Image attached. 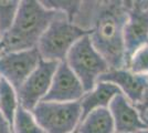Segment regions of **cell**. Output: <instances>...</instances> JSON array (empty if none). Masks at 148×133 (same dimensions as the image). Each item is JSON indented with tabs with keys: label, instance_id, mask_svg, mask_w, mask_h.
Masks as SVG:
<instances>
[{
	"label": "cell",
	"instance_id": "cell-1",
	"mask_svg": "<svg viewBox=\"0 0 148 133\" xmlns=\"http://www.w3.org/2000/svg\"><path fill=\"white\" fill-rule=\"evenodd\" d=\"M128 1H81L72 23L87 32L95 50L110 69L125 67L124 25Z\"/></svg>",
	"mask_w": 148,
	"mask_h": 133
},
{
	"label": "cell",
	"instance_id": "cell-2",
	"mask_svg": "<svg viewBox=\"0 0 148 133\" xmlns=\"http://www.w3.org/2000/svg\"><path fill=\"white\" fill-rule=\"evenodd\" d=\"M60 13L47 9L41 1H20L12 27L1 34L2 54L37 48L44 31Z\"/></svg>",
	"mask_w": 148,
	"mask_h": 133
},
{
	"label": "cell",
	"instance_id": "cell-3",
	"mask_svg": "<svg viewBox=\"0 0 148 133\" xmlns=\"http://www.w3.org/2000/svg\"><path fill=\"white\" fill-rule=\"evenodd\" d=\"M85 34L87 32L70 22L65 14L60 13L50 23L38 42L37 50L41 60L64 61L73 44Z\"/></svg>",
	"mask_w": 148,
	"mask_h": 133
},
{
	"label": "cell",
	"instance_id": "cell-4",
	"mask_svg": "<svg viewBox=\"0 0 148 133\" xmlns=\"http://www.w3.org/2000/svg\"><path fill=\"white\" fill-rule=\"evenodd\" d=\"M64 61L80 80L85 93L95 87L99 76L110 70L105 59L91 43L88 34L73 44Z\"/></svg>",
	"mask_w": 148,
	"mask_h": 133
},
{
	"label": "cell",
	"instance_id": "cell-5",
	"mask_svg": "<svg viewBox=\"0 0 148 133\" xmlns=\"http://www.w3.org/2000/svg\"><path fill=\"white\" fill-rule=\"evenodd\" d=\"M44 133H71L82 119L80 101L39 102L31 111Z\"/></svg>",
	"mask_w": 148,
	"mask_h": 133
},
{
	"label": "cell",
	"instance_id": "cell-6",
	"mask_svg": "<svg viewBox=\"0 0 148 133\" xmlns=\"http://www.w3.org/2000/svg\"><path fill=\"white\" fill-rule=\"evenodd\" d=\"M59 62L40 60L38 67L17 90L19 104L32 111L48 93Z\"/></svg>",
	"mask_w": 148,
	"mask_h": 133
},
{
	"label": "cell",
	"instance_id": "cell-7",
	"mask_svg": "<svg viewBox=\"0 0 148 133\" xmlns=\"http://www.w3.org/2000/svg\"><path fill=\"white\" fill-rule=\"evenodd\" d=\"M41 58L37 48L31 50L3 53L0 57V76L16 92L38 67Z\"/></svg>",
	"mask_w": 148,
	"mask_h": 133
},
{
	"label": "cell",
	"instance_id": "cell-8",
	"mask_svg": "<svg viewBox=\"0 0 148 133\" xmlns=\"http://www.w3.org/2000/svg\"><path fill=\"white\" fill-rule=\"evenodd\" d=\"M146 43H148V1H128L127 20L124 25L126 58Z\"/></svg>",
	"mask_w": 148,
	"mask_h": 133
},
{
	"label": "cell",
	"instance_id": "cell-9",
	"mask_svg": "<svg viewBox=\"0 0 148 133\" xmlns=\"http://www.w3.org/2000/svg\"><path fill=\"white\" fill-rule=\"evenodd\" d=\"M85 94L82 83L65 61L59 62L44 102H76ZM41 102V101H40Z\"/></svg>",
	"mask_w": 148,
	"mask_h": 133
},
{
	"label": "cell",
	"instance_id": "cell-10",
	"mask_svg": "<svg viewBox=\"0 0 148 133\" xmlns=\"http://www.w3.org/2000/svg\"><path fill=\"white\" fill-rule=\"evenodd\" d=\"M99 81L116 85L134 107L142 101L145 91L148 90V76H137L125 68L110 69L99 76L97 82Z\"/></svg>",
	"mask_w": 148,
	"mask_h": 133
},
{
	"label": "cell",
	"instance_id": "cell-11",
	"mask_svg": "<svg viewBox=\"0 0 148 133\" xmlns=\"http://www.w3.org/2000/svg\"><path fill=\"white\" fill-rule=\"evenodd\" d=\"M107 109L113 118L115 133H136L147 127L136 108L122 93L112 100Z\"/></svg>",
	"mask_w": 148,
	"mask_h": 133
},
{
	"label": "cell",
	"instance_id": "cell-12",
	"mask_svg": "<svg viewBox=\"0 0 148 133\" xmlns=\"http://www.w3.org/2000/svg\"><path fill=\"white\" fill-rule=\"evenodd\" d=\"M122 92L119 89L108 82H96L95 87L86 92L80 100L82 109V119L92 111L101 108H108L111 101ZM81 119V120H82Z\"/></svg>",
	"mask_w": 148,
	"mask_h": 133
},
{
	"label": "cell",
	"instance_id": "cell-13",
	"mask_svg": "<svg viewBox=\"0 0 148 133\" xmlns=\"http://www.w3.org/2000/svg\"><path fill=\"white\" fill-rule=\"evenodd\" d=\"M79 133H115L114 122L107 108L96 109L81 120Z\"/></svg>",
	"mask_w": 148,
	"mask_h": 133
},
{
	"label": "cell",
	"instance_id": "cell-14",
	"mask_svg": "<svg viewBox=\"0 0 148 133\" xmlns=\"http://www.w3.org/2000/svg\"><path fill=\"white\" fill-rule=\"evenodd\" d=\"M18 105L19 102L16 90L2 79L0 84V113L10 124V127H12L13 116Z\"/></svg>",
	"mask_w": 148,
	"mask_h": 133
},
{
	"label": "cell",
	"instance_id": "cell-15",
	"mask_svg": "<svg viewBox=\"0 0 148 133\" xmlns=\"http://www.w3.org/2000/svg\"><path fill=\"white\" fill-rule=\"evenodd\" d=\"M125 69L137 76H148V43L137 48L126 58Z\"/></svg>",
	"mask_w": 148,
	"mask_h": 133
},
{
	"label": "cell",
	"instance_id": "cell-16",
	"mask_svg": "<svg viewBox=\"0 0 148 133\" xmlns=\"http://www.w3.org/2000/svg\"><path fill=\"white\" fill-rule=\"evenodd\" d=\"M11 129L12 133H44L38 125L32 112L22 108L20 104L16 110Z\"/></svg>",
	"mask_w": 148,
	"mask_h": 133
},
{
	"label": "cell",
	"instance_id": "cell-17",
	"mask_svg": "<svg viewBox=\"0 0 148 133\" xmlns=\"http://www.w3.org/2000/svg\"><path fill=\"white\" fill-rule=\"evenodd\" d=\"M19 5L20 1L18 0L0 1V36L12 27Z\"/></svg>",
	"mask_w": 148,
	"mask_h": 133
},
{
	"label": "cell",
	"instance_id": "cell-18",
	"mask_svg": "<svg viewBox=\"0 0 148 133\" xmlns=\"http://www.w3.org/2000/svg\"><path fill=\"white\" fill-rule=\"evenodd\" d=\"M41 3L47 9L58 11L63 14H65V17L69 19L70 22H72L74 16L79 11L81 6V1H59V0H44L41 1Z\"/></svg>",
	"mask_w": 148,
	"mask_h": 133
},
{
	"label": "cell",
	"instance_id": "cell-19",
	"mask_svg": "<svg viewBox=\"0 0 148 133\" xmlns=\"http://www.w3.org/2000/svg\"><path fill=\"white\" fill-rule=\"evenodd\" d=\"M136 110L138 111V113H143V112H148V90L145 91L144 96H143L142 101L138 104L135 105Z\"/></svg>",
	"mask_w": 148,
	"mask_h": 133
},
{
	"label": "cell",
	"instance_id": "cell-20",
	"mask_svg": "<svg viewBox=\"0 0 148 133\" xmlns=\"http://www.w3.org/2000/svg\"><path fill=\"white\" fill-rule=\"evenodd\" d=\"M0 133H12V129L6 119L0 113Z\"/></svg>",
	"mask_w": 148,
	"mask_h": 133
},
{
	"label": "cell",
	"instance_id": "cell-21",
	"mask_svg": "<svg viewBox=\"0 0 148 133\" xmlns=\"http://www.w3.org/2000/svg\"><path fill=\"white\" fill-rule=\"evenodd\" d=\"M140 118H142L143 122L146 124V127H148V112H143V113H139Z\"/></svg>",
	"mask_w": 148,
	"mask_h": 133
},
{
	"label": "cell",
	"instance_id": "cell-22",
	"mask_svg": "<svg viewBox=\"0 0 148 133\" xmlns=\"http://www.w3.org/2000/svg\"><path fill=\"white\" fill-rule=\"evenodd\" d=\"M136 133H148V127H146V129H143V130H139L138 132Z\"/></svg>",
	"mask_w": 148,
	"mask_h": 133
},
{
	"label": "cell",
	"instance_id": "cell-23",
	"mask_svg": "<svg viewBox=\"0 0 148 133\" xmlns=\"http://www.w3.org/2000/svg\"><path fill=\"white\" fill-rule=\"evenodd\" d=\"M2 54V47H1V36H0V57Z\"/></svg>",
	"mask_w": 148,
	"mask_h": 133
},
{
	"label": "cell",
	"instance_id": "cell-24",
	"mask_svg": "<svg viewBox=\"0 0 148 133\" xmlns=\"http://www.w3.org/2000/svg\"><path fill=\"white\" fill-rule=\"evenodd\" d=\"M71 133H79V132H77V129H76V130H74L73 132H71Z\"/></svg>",
	"mask_w": 148,
	"mask_h": 133
},
{
	"label": "cell",
	"instance_id": "cell-25",
	"mask_svg": "<svg viewBox=\"0 0 148 133\" xmlns=\"http://www.w3.org/2000/svg\"><path fill=\"white\" fill-rule=\"evenodd\" d=\"M1 80H2V78H1V76H0V84H1Z\"/></svg>",
	"mask_w": 148,
	"mask_h": 133
}]
</instances>
